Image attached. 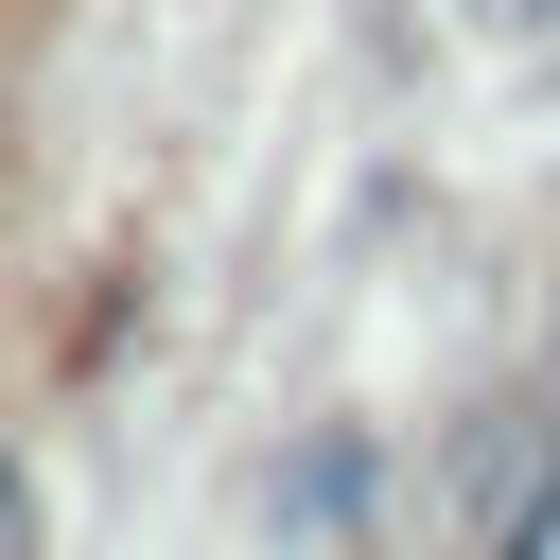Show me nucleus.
I'll return each mask as SVG.
<instances>
[{
  "mask_svg": "<svg viewBox=\"0 0 560 560\" xmlns=\"http://www.w3.org/2000/svg\"><path fill=\"white\" fill-rule=\"evenodd\" d=\"M438 560H560V438L490 420L455 455V508H438Z\"/></svg>",
  "mask_w": 560,
  "mask_h": 560,
  "instance_id": "f257e3e1",
  "label": "nucleus"
},
{
  "mask_svg": "<svg viewBox=\"0 0 560 560\" xmlns=\"http://www.w3.org/2000/svg\"><path fill=\"white\" fill-rule=\"evenodd\" d=\"M0 560H35V490L18 472H0Z\"/></svg>",
  "mask_w": 560,
  "mask_h": 560,
  "instance_id": "f03ea898",
  "label": "nucleus"
}]
</instances>
